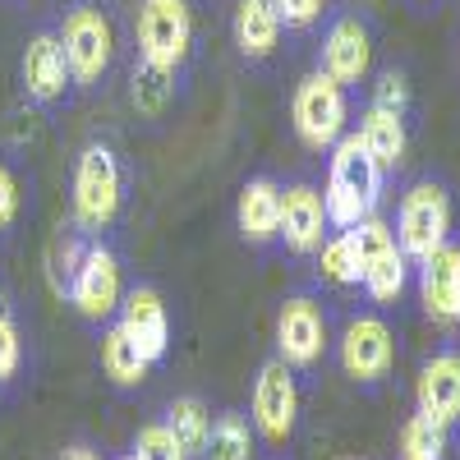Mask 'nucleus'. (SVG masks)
Wrapping results in <instances>:
<instances>
[{"label": "nucleus", "mask_w": 460, "mask_h": 460, "mask_svg": "<svg viewBox=\"0 0 460 460\" xmlns=\"http://www.w3.org/2000/svg\"><path fill=\"white\" fill-rule=\"evenodd\" d=\"M368 65H373V32L359 14H341L327 37H323V51H318V74H327L332 84L341 88H355L368 79Z\"/></svg>", "instance_id": "obj_9"}, {"label": "nucleus", "mask_w": 460, "mask_h": 460, "mask_svg": "<svg viewBox=\"0 0 460 460\" xmlns=\"http://www.w3.org/2000/svg\"><path fill=\"white\" fill-rule=\"evenodd\" d=\"M414 405H419V414L442 424V429H451L460 419V355L456 350H442L419 368Z\"/></svg>", "instance_id": "obj_13"}, {"label": "nucleus", "mask_w": 460, "mask_h": 460, "mask_svg": "<svg viewBox=\"0 0 460 460\" xmlns=\"http://www.w3.org/2000/svg\"><path fill=\"white\" fill-rule=\"evenodd\" d=\"M162 424L175 433V442H180V451H184L189 460L203 456L208 433H212V414H208V405H203L199 396H180V401H171Z\"/></svg>", "instance_id": "obj_21"}, {"label": "nucleus", "mask_w": 460, "mask_h": 460, "mask_svg": "<svg viewBox=\"0 0 460 460\" xmlns=\"http://www.w3.org/2000/svg\"><path fill=\"white\" fill-rule=\"evenodd\" d=\"M373 106H387V111H401V115H405V106H410V84H405L401 69H387V74L377 79Z\"/></svg>", "instance_id": "obj_29"}, {"label": "nucleus", "mask_w": 460, "mask_h": 460, "mask_svg": "<svg viewBox=\"0 0 460 460\" xmlns=\"http://www.w3.org/2000/svg\"><path fill=\"white\" fill-rule=\"evenodd\" d=\"M19 74H23V88L32 102H60L65 88H69V65H65V51L56 42V32H37L32 42L23 47V60H19Z\"/></svg>", "instance_id": "obj_16"}, {"label": "nucleus", "mask_w": 460, "mask_h": 460, "mask_svg": "<svg viewBox=\"0 0 460 460\" xmlns=\"http://www.w3.org/2000/svg\"><path fill=\"white\" fill-rule=\"evenodd\" d=\"M253 456V438H249V424L240 414H221L212 419V433H208V447H203V460H249Z\"/></svg>", "instance_id": "obj_23"}, {"label": "nucleus", "mask_w": 460, "mask_h": 460, "mask_svg": "<svg viewBox=\"0 0 460 460\" xmlns=\"http://www.w3.org/2000/svg\"><path fill=\"white\" fill-rule=\"evenodd\" d=\"M277 350L286 368H314L327 350V318L309 295H295L277 314Z\"/></svg>", "instance_id": "obj_10"}, {"label": "nucleus", "mask_w": 460, "mask_h": 460, "mask_svg": "<svg viewBox=\"0 0 460 460\" xmlns=\"http://www.w3.org/2000/svg\"><path fill=\"white\" fill-rule=\"evenodd\" d=\"M382 199V171L364 152L355 134H341L332 143V166H327V189H323V208L332 230H350L364 217L377 212Z\"/></svg>", "instance_id": "obj_1"}, {"label": "nucleus", "mask_w": 460, "mask_h": 460, "mask_svg": "<svg viewBox=\"0 0 460 460\" xmlns=\"http://www.w3.org/2000/svg\"><path fill=\"white\" fill-rule=\"evenodd\" d=\"M451 235V199L433 180H419L405 189L396 212V244L410 262H424L433 249H442Z\"/></svg>", "instance_id": "obj_5"}, {"label": "nucleus", "mask_w": 460, "mask_h": 460, "mask_svg": "<svg viewBox=\"0 0 460 460\" xmlns=\"http://www.w3.org/2000/svg\"><path fill=\"white\" fill-rule=\"evenodd\" d=\"M401 451H405V460H442L447 456V429L424 419V414H414L401 429Z\"/></svg>", "instance_id": "obj_25"}, {"label": "nucleus", "mask_w": 460, "mask_h": 460, "mask_svg": "<svg viewBox=\"0 0 460 460\" xmlns=\"http://www.w3.org/2000/svg\"><path fill=\"white\" fill-rule=\"evenodd\" d=\"M281 42V19L272 0H240L235 5V47L244 60H267Z\"/></svg>", "instance_id": "obj_19"}, {"label": "nucleus", "mask_w": 460, "mask_h": 460, "mask_svg": "<svg viewBox=\"0 0 460 460\" xmlns=\"http://www.w3.org/2000/svg\"><path fill=\"white\" fill-rule=\"evenodd\" d=\"M392 364H396V336H392V327L382 318L364 314V318H355L350 327H345V336H341V368L350 373L355 382L387 377Z\"/></svg>", "instance_id": "obj_11"}, {"label": "nucleus", "mask_w": 460, "mask_h": 460, "mask_svg": "<svg viewBox=\"0 0 460 460\" xmlns=\"http://www.w3.org/2000/svg\"><path fill=\"white\" fill-rule=\"evenodd\" d=\"M120 194H125L120 157H115L106 143L84 147L79 162H74V221H79L88 235L111 226L115 212H120Z\"/></svg>", "instance_id": "obj_3"}, {"label": "nucleus", "mask_w": 460, "mask_h": 460, "mask_svg": "<svg viewBox=\"0 0 460 460\" xmlns=\"http://www.w3.org/2000/svg\"><path fill=\"white\" fill-rule=\"evenodd\" d=\"M419 295L438 323H460V244H442L419 262Z\"/></svg>", "instance_id": "obj_15"}, {"label": "nucleus", "mask_w": 460, "mask_h": 460, "mask_svg": "<svg viewBox=\"0 0 460 460\" xmlns=\"http://www.w3.org/2000/svg\"><path fill=\"white\" fill-rule=\"evenodd\" d=\"M323 277L336 281V286H359V249L350 240V230H336L332 240H323Z\"/></svg>", "instance_id": "obj_24"}, {"label": "nucleus", "mask_w": 460, "mask_h": 460, "mask_svg": "<svg viewBox=\"0 0 460 460\" xmlns=\"http://www.w3.org/2000/svg\"><path fill=\"white\" fill-rule=\"evenodd\" d=\"M134 460H189V456L180 451L175 433L157 419V424H143V429H138V438H134Z\"/></svg>", "instance_id": "obj_26"}, {"label": "nucleus", "mask_w": 460, "mask_h": 460, "mask_svg": "<svg viewBox=\"0 0 460 460\" xmlns=\"http://www.w3.org/2000/svg\"><path fill=\"white\" fill-rule=\"evenodd\" d=\"M14 217H19V180L10 175L5 162H0V230L14 226Z\"/></svg>", "instance_id": "obj_31"}, {"label": "nucleus", "mask_w": 460, "mask_h": 460, "mask_svg": "<svg viewBox=\"0 0 460 460\" xmlns=\"http://www.w3.org/2000/svg\"><path fill=\"white\" fill-rule=\"evenodd\" d=\"M235 221H240V235L249 244H267L277 240V226H281V184L277 180H249L240 189V203H235Z\"/></svg>", "instance_id": "obj_18"}, {"label": "nucleus", "mask_w": 460, "mask_h": 460, "mask_svg": "<svg viewBox=\"0 0 460 460\" xmlns=\"http://www.w3.org/2000/svg\"><path fill=\"white\" fill-rule=\"evenodd\" d=\"M120 327L125 336L143 350L147 364H157L166 355V345H171V318H166V304L157 290H147V286H134L125 299H120Z\"/></svg>", "instance_id": "obj_14"}, {"label": "nucleus", "mask_w": 460, "mask_h": 460, "mask_svg": "<svg viewBox=\"0 0 460 460\" xmlns=\"http://www.w3.org/2000/svg\"><path fill=\"white\" fill-rule=\"evenodd\" d=\"M65 290H69V304H74V309H79L88 323L111 318L115 309H120V299H125L120 258H115L106 244H88Z\"/></svg>", "instance_id": "obj_7"}, {"label": "nucleus", "mask_w": 460, "mask_h": 460, "mask_svg": "<svg viewBox=\"0 0 460 460\" xmlns=\"http://www.w3.org/2000/svg\"><path fill=\"white\" fill-rule=\"evenodd\" d=\"M295 419H299V392H295V368H286L281 359L262 364L258 382H253V429L281 447L295 433Z\"/></svg>", "instance_id": "obj_8"}, {"label": "nucleus", "mask_w": 460, "mask_h": 460, "mask_svg": "<svg viewBox=\"0 0 460 460\" xmlns=\"http://www.w3.org/2000/svg\"><path fill=\"white\" fill-rule=\"evenodd\" d=\"M102 368H106V377L115 382V387H138L152 364L143 359L138 345L125 336V327L115 323V327H106V336H102Z\"/></svg>", "instance_id": "obj_20"}, {"label": "nucleus", "mask_w": 460, "mask_h": 460, "mask_svg": "<svg viewBox=\"0 0 460 460\" xmlns=\"http://www.w3.org/2000/svg\"><path fill=\"white\" fill-rule=\"evenodd\" d=\"M405 262H410V258H405L401 249H392V253H382L377 262H368V267H364L359 286L368 290V299H373V304H392V299H401L405 277H410V267H405Z\"/></svg>", "instance_id": "obj_22"}, {"label": "nucleus", "mask_w": 460, "mask_h": 460, "mask_svg": "<svg viewBox=\"0 0 460 460\" xmlns=\"http://www.w3.org/2000/svg\"><path fill=\"white\" fill-rule=\"evenodd\" d=\"M277 240H286L290 253H318L327 240V208L314 184H290L281 189V226Z\"/></svg>", "instance_id": "obj_12"}, {"label": "nucleus", "mask_w": 460, "mask_h": 460, "mask_svg": "<svg viewBox=\"0 0 460 460\" xmlns=\"http://www.w3.org/2000/svg\"><path fill=\"white\" fill-rule=\"evenodd\" d=\"M125 460H134V456H125Z\"/></svg>", "instance_id": "obj_33"}, {"label": "nucleus", "mask_w": 460, "mask_h": 460, "mask_svg": "<svg viewBox=\"0 0 460 460\" xmlns=\"http://www.w3.org/2000/svg\"><path fill=\"white\" fill-rule=\"evenodd\" d=\"M19 359H23V345H19V327L14 318L0 309V382H10L19 373Z\"/></svg>", "instance_id": "obj_28"}, {"label": "nucleus", "mask_w": 460, "mask_h": 460, "mask_svg": "<svg viewBox=\"0 0 460 460\" xmlns=\"http://www.w3.org/2000/svg\"><path fill=\"white\" fill-rule=\"evenodd\" d=\"M323 5H327V0H272L281 28H309L323 14Z\"/></svg>", "instance_id": "obj_30"}, {"label": "nucleus", "mask_w": 460, "mask_h": 460, "mask_svg": "<svg viewBox=\"0 0 460 460\" xmlns=\"http://www.w3.org/2000/svg\"><path fill=\"white\" fill-rule=\"evenodd\" d=\"M134 32L143 65L175 74L194 47V10H189V0H143Z\"/></svg>", "instance_id": "obj_4"}, {"label": "nucleus", "mask_w": 460, "mask_h": 460, "mask_svg": "<svg viewBox=\"0 0 460 460\" xmlns=\"http://www.w3.org/2000/svg\"><path fill=\"white\" fill-rule=\"evenodd\" d=\"M171 79H175V74L143 65V69L134 74V102H138V111H147V115H152V111H162L166 97H171Z\"/></svg>", "instance_id": "obj_27"}, {"label": "nucleus", "mask_w": 460, "mask_h": 460, "mask_svg": "<svg viewBox=\"0 0 460 460\" xmlns=\"http://www.w3.org/2000/svg\"><path fill=\"white\" fill-rule=\"evenodd\" d=\"M355 138L364 143V152L377 162L382 175H392L405 166V147H410V134H405V115L401 111H387V106H368L364 120L355 129Z\"/></svg>", "instance_id": "obj_17"}, {"label": "nucleus", "mask_w": 460, "mask_h": 460, "mask_svg": "<svg viewBox=\"0 0 460 460\" xmlns=\"http://www.w3.org/2000/svg\"><path fill=\"white\" fill-rule=\"evenodd\" d=\"M345 115H350V102H345V88L332 84L327 74H304L299 88H295V102H290V120H295V134L309 143L314 152L332 147L341 134H345Z\"/></svg>", "instance_id": "obj_6"}, {"label": "nucleus", "mask_w": 460, "mask_h": 460, "mask_svg": "<svg viewBox=\"0 0 460 460\" xmlns=\"http://www.w3.org/2000/svg\"><path fill=\"white\" fill-rule=\"evenodd\" d=\"M56 42H60L65 65H69V84L97 88L106 79V69L115 60V28H111V14L102 5H93V0L69 5L65 19H60Z\"/></svg>", "instance_id": "obj_2"}, {"label": "nucleus", "mask_w": 460, "mask_h": 460, "mask_svg": "<svg viewBox=\"0 0 460 460\" xmlns=\"http://www.w3.org/2000/svg\"><path fill=\"white\" fill-rule=\"evenodd\" d=\"M60 460H102V456H97V451H88V447H69Z\"/></svg>", "instance_id": "obj_32"}]
</instances>
